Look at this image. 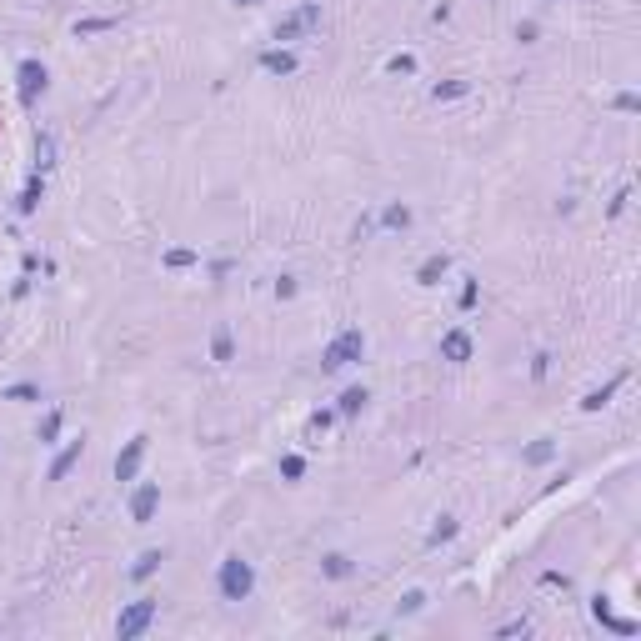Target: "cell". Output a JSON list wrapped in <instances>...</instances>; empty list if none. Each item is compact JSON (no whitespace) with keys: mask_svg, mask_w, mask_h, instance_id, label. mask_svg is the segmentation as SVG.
Segmentation results:
<instances>
[{"mask_svg":"<svg viewBox=\"0 0 641 641\" xmlns=\"http://www.w3.org/2000/svg\"><path fill=\"white\" fill-rule=\"evenodd\" d=\"M361 406H366V391H346V396H341V411H361Z\"/></svg>","mask_w":641,"mask_h":641,"instance_id":"9","label":"cell"},{"mask_svg":"<svg viewBox=\"0 0 641 641\" xmlns=\"http://www.w3.org/2000/svg\"><path fill=\"white\" fill-rule=\"evenodd\" d=\"M141 456H145V441H131V446H125V456L116 461V476H120V481H131V471L141 466Z\"/></svg>","mask_w":641,"mask_h":641,"instance_id":"7","label":"cell"},{"mask_svg":"<svg viewBox=\"0 0 641 641\" xmlns=\"http://www.w3.org/2000/svg\"><path fill=\"white\" fill-rule=\"evenodd\" d=\"M35 91H46V71H40L35 60H26V66H20V96L35 100Z\"/></svg>","mask_w":641,"mask_h":641,"instance_id":"5","label":"cell"},{"mask_svg":"<svg viewBox=\"0 0 641 641\" xmlns=\"http://www.w3.org/2000/svg\"><path fill=\"white\" fill-rule=\"evenodd\" d=\"M156 496H161L156 486H141V491H136V501H131V516H136V521H151V511H156Z\"/></svg>","mask_w":641,"mask_h":641,"instance_id":"6","label":"cell"},{"mask_svg":"<svg viewBox=\"0 0 641 641\" xmlns=\"http://www.w3.org/2000/svg\"><path fill=\"white\" fill-rule=\"evenodd\" d=\"M351 566H346V557H326V576H346Z\"/></svg>","mask_w":641,"mask_h":641,"instance_id":"10","label":"cell"},{"mask_svg":"<svg viewBox=\"0 0 641 641\" xmlns=\"http://www.w3.org/2000/svg\"><path fill=\"white\" fill-rule=\"evenodd\" d=\"M366 351V341H361V331H346V336H336L331 341V351H326V371H336V366H351V361Z\"/></svg>","mask_w":641,"mask_h":641,"instance_id":"3","label":"cell"},{"mask_svg":"<svg viewBox=\"0 0 641 641\" xmlns=\"http://www.w3.org/2000/svg\"><path fill=\"white\" fill-rule=\"evenodd\" d=\"M316 20H320V6H301L291 20H281V26H276V40H296L301 30H311Z\"/></svg>","mask_w":641,"mask_h":641,"instance_id":"4","label":"cell"},{"mask_svg":"<svg viewBox=\"0 0 641 641\" xmlns=\"http://www.w3.org/2000/svg\"><path fill=\"white\" fill-rule=\"evenodd\" d=\"M291 66H296L291 55H266V71H291Z\"/></svg>","mask_w":641,"mask_h":641,"instance_id":"11","label":"cell"},{"mask_svg":"<svg viewBox=\"0 0 641 641\" xmlns=\"http://www.w3.org/2000/svg\"><path fill=\"white\" fill-rule=\"evenodd\" d=\"M441 351L451 356V361H466V356H471V336H466V331H451V336L441 341Z\"/></svg>","mask_w":641,"mask_h":641,"instance_id":"8","label":"cell"},{"mask_svg":"<svg viewBox=\"0 0 641 641\" xmlns=\"http://www.w3.org/2000/svg\"><path fill=\"white\" fill-rule=\"evenodd\" d=\"M255 591V571L246 557H226L221 561V596L226 602H246V596Z\"/></svg>","mask_w":641,"mask_h":641,"instance_id":"1","label":"cell"},{"mask_svg":"<svg viewBox=\"0 0 641 641\" xmlns=\"http://www.w3.org/2000/svg\"><path fill=\"white\" fill-rule=\"evenodd\" d=\"M151 622H156V602H131V606L116 616V636H120V641H131V636H141Z\"/></svg>","mask_w":641,"mask_h":641,"instance_id":"2","label":"cell"}]
</instances>
